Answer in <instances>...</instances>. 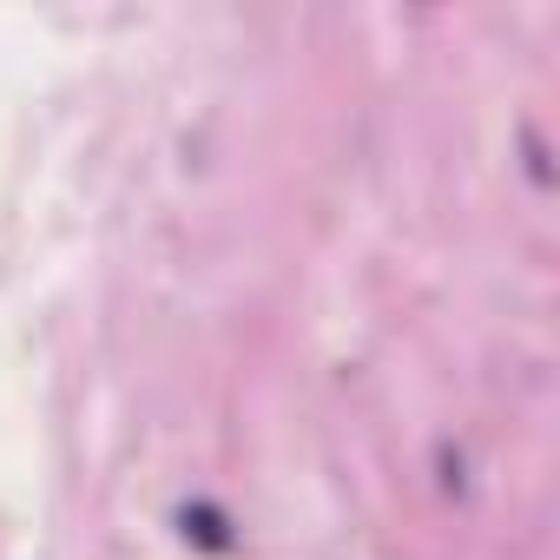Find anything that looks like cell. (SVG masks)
Wrapping results in <instances>:
<instances>
[{"mask_svg":"<svg viewBox=\"0 0 560 560\" xmlns=\"http://www.w3.org/2000/svg\"><path fill=\"white\" fill-rule=\"evenodd\" d=\"M185 527H198V540H211V547L224 540V521H218L211 508H185Z\"/></svg>","mask_w":560,"mask_h":560,"instance_id":"cell-1","label":"cell"}]
</instances>
